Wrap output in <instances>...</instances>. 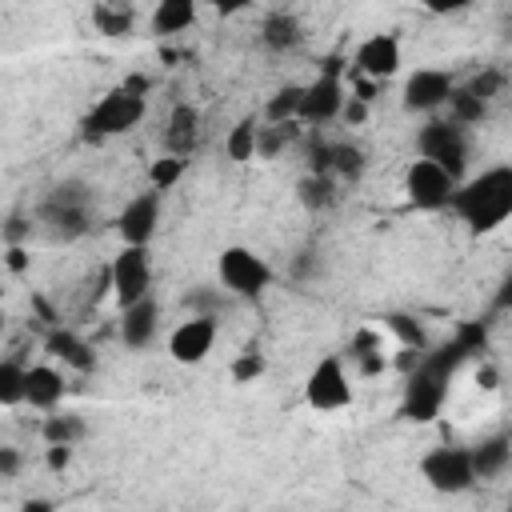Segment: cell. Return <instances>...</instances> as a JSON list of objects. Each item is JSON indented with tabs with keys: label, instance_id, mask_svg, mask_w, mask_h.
Masks as SVG:
<instances>
[{
	"label": "cell",
	"instance_id": "35",
	"mask_svg": "<svg viewBox=\"0 0 512 512\" xmlns=\"http://www.w3.org/2000/svg\"><path fill=\"white\" fill-rule=\"evenodd\" d=\"M20 468H24V456H20V448H12V444H0V480H12V476H20Z\"/></svg>",
	"mask_w": 512,
	"mask_h": 512
},
{
	"label": "cell",
	"instance_id": "32",
	"mask_svg": "<svg viewBox=\"0 0 512 512\" xmlns=\"http://www.w3.org/2000/svg\"><path fill=\"white\" fill-rule=\"evenodd\" d=\"M224 304H228V292L220 284H200V288H192L184 296V308L188 312H204V316H220Z\"/></svg>",
	"mask_w": 512,
	"mask_h": 512
},
{
	"label": "cell",
	"instance_id": "21",
	"mask_svg": "<svg viewBox=\"0 0 512 512\" xmlns=\"http://www.w3.org/2000/svg\"><path fill=\"white\" fill-rule=\"evenodd\" d=\"M200 4L204 0H156L152 8V32L156 36H176V32H188L200 16Z\"/></svg>",
	"mask_w": 512,
	"mask_h": 512
},
{
	"label": "cell",
	"instance_id": "16",
	"mask_svg": "<svg viewBox=\"0 0 512 512\" xmlns=\"http://www.w3.org/2000/svg\"><path fill=\"white\" fill-rule=\"evenodd\" d=\"M156 328H160V304L152 300V292L120 308V340L128 348H148L156 340Z\"/></svg>",
	"mask_w": 512,
	"mask_h": 512
},
{
	"label": "cell",
	"instance_id": "19",
	"mask_svg": "<svg viewBox=\"0 0 512 512\" xmlns=\"http://www.w3.org/2000/svg\"><path fill=\"white\" fill-rule=\"evenodd\" d=\"M472 452V472H476V484L480 480H500L512 464V436L508 432H496V436H484L480 444L468 448Z\"/></svg>",
	"mask_w": 512,
	"mask_h": 512
},
{
	"label": "cell",
	"instance_id": "31",
	"mask_svg": "<svg viewBox=\"0 0 512 512\" xmlns=\"http://www.w3.org/2000/svg\"><path fill=\"white\" fill-rule=\"evenodd\" d=\"M228 372H232L236 384H256V380L268 372V356H264L256 344H248L244 352H236V360L228 364Z\"/></svg>",
	"mask_w": 512,
	"mask_h": 512
},
{
	"label": "cell",
	"instance_id": "4",
	"mask_svg": "<svg viewBox=\"0 0 512 512\" xmlns=\"http://www.w3.org/2000/svg\"><path fill=\"white\" fill-rule=\"evenodd\" d=\"M272 280H276V272H272V264L256 248L228 244V248L216 252V284L228 296H236V300H260L272 288Z\"/></svg>",
	"mask_w": 512,
	"mask_h": 512
},
{
	"label": "cell",
	"instance_id": "1",
	"mask_svg": "<svg viewBox=\"0 0 512 512\" xmlns=\"http://www.w3.org/2000/svg\"><path fill=\"white\" fill-rule=\"evenodd\" d=\"M448 208L476 236H488L512 220V164H492L476 176H460Z\"/></svg>",
	"mask_w": 512,
	"mask_h": 512
},
{
	"label": "cell",
	"instance_id": "5",
	"mask_svg": "<svg viewBox=\"0 0 512 512\" xmlns=\"http://www.w3.org/2000/svg\"><path fill=\"white\" fill-rule=\"evenodd\" d=\"M468 148H472L468 128L456 124V120H448V116H428V120L420 124V132H416V156L440 164V168H444L448 176H456V180L464 176Z\"/></svg>",
	"mask_w": 512,
	"mask_h": 512
},
{
	"label": "cell",
	"instance_id": "23",
	"mask_svg": "<svg viewBox=\"0 0 512 512\" xmlns=\"http://www.w3.org/2000/svg\"><path fill=\"white\" fill-rule=\"evenodd\" d=\"M296 200H300L308 212H328V208L340 200L336 176H328V172H304L300 184H296Z\"/></svg>",
	"mask_w": 512,
	"mask_h": 512
},
{
	"label": "cell",
	"instance_id": "2",
	"mask_svg": "<svg viewBox=\"0 0 512 512\" xmlns=\"http://www.w3.org/2000/svg\"><path fill=\"white\" fill-rule=\"evenodd\" d=\"M464 344H452V348H440V352H420L408 368V380H404V400H400V416L412 420V424H428L440 416L444 400H448V380L456 372V364L464 360Z\"/></svg>",
	"mask_w": 512,
	"mask_h": 512
},
{
	"label": "cell",
	"instance_id": "15",
	"mask_svg": "<svg viewBox=\"0 0 512 512\" xmlns=\"http://www.w3.org/2000/svg\"><path fill=\"white\" fill-rule=\"evenodd\" d=\"M36 220H40V232L48 240L72 244V240H80L92 228V208H72V204H48V200H40Z\"/></svg>",
	"mask_w": 512,
	"mask_h": 512
},
{
	"label": "cell",
	"instance_id": "24",
	"mask_svg": "<svg viewBox=\"0 0 512 512\" xmlns=\"http://www.w3.org/2000/svg\"><path fill=\"white\" fill-rule=\"evenodd\" d=\"M256 136H260V120H256L252 112L240 116V120L228 128V136H224V156H228L232 164L256 160Z\"/></svg>",
	"mask_w": 512,
	"mask_h": 512
},
{
	"label": "cell",
	"instance_id": "33",
	"mask_svg": "<svg viewBox=\"0 0 512 512\" xmlns=\"http://www.w3.org/2000/svg\"><path fill=\"white\" fill-rule=\"evenodd\" d=\"M24 404V368L16 360H0V408Z\"/></svg>",
	"mask_w": 512,
	"mask_h": 512
},
{
	"label": "cell",
	"instance_id": "30",
	"mask_svg": "<svg viewBox=\"0 0 512 512\" xmlns=\"http://www.w3.org/2000/svg\"><path fill=\"white\" fill-rule=\"evenodd\" d=\"M184 156H172V152H164L160 160H152L148 164V188H156V192H172L176 184H180V176H184Z\"/></svg>",
	"mask_w": 512,
	"mask_h": 512
},
{
	"label": "cell",
	"instance_id": "13",
	"mask_svg": "<svg viewBox=\"0 0 512 512\" xmlns=\"http://www.w3.org/2000/svg\"><path fill=\"white\" fill-rule=\"evenodd\" d=\"M400 64H404V56H400V36H396V32H372V36H364V40L356 44V52H352L356 76L376 80V84L392 80V76L400 72Z\"/></svg>",
	"mask_w": 512,
	"mask_h": 512
},
{
	"label": "cell",
	"instance_id": "10",
	"mask_svg": "<svg viewBox=\"0 0 512 512\" xmlns=\"http://www.w3.org/2000/svg\"><path fill=\"white\" fill-rule=\"evenodd\" d=\"M108 288H112V296H116L120 308L152 292V256H148V244H120V252L108 264Z\"/></svg>",
	"mask_w": 512,
	"mask_h": 512
},
{
	"label": "cell",
	"instance_id": "11",
	"mask_svg": "<svg viewBox=\"0 0 512 512\" xmlns=\"http://www.w3.org/2000/svg\"><path fill=\"white\" fill-rule=\"evenodd\" d=\"M404 200L416 208V212H440L448 208V196L456 188V176H448L440 164L416 156L408 168H404Z\"/></svg>",
	"mask_w": 512,
	"mask_h": 512
},
{
	"label": "cell",
	"instance_id": "22",
	"mask_svg": "<svg viewBox=\"0 0 512 512\" xmlns=\"http://www.w3.org/2000/svg\"><path fill=\"white\" fill-rule=\"evenodd\" d=\"M260 40L272 52H292V48L304 44V24L292 12H268L264 24H260Z\"/></svg>",
	"mask_w": 512,
	"mask_h": 512
},
{
	"label": "cell",
	"instance_id": "9",
	"mask_svg": "<svg viewBox=\"0 0 512 512\" xmlns=\"http://www.w3.org/2000/svg\"><path fill=\"white\" fill-rule=\"evenodd\" d=\"M452 88H456V76L448 68H440V64L412 68L404 76V88H400V108L408 116H436Z\"/></svg>",
	"mask_w": 512,
	"mask_h": 512
},
{
	"label": "cell",
	"instance_id": "20",
	"mask_svg": "<svg viewBox=\"0 0 512 512\" xmlns=\"http://www.w3.org/2000/svg\"><path fill=\"white\" fill-rule=\"evenodd\" d=\"M44 352H48L56 364L72 368V372H92V368H96V352H92L76 332H68V328H52V332L44 336Z\"/></svg>",
	"mask_w": 512,
	"mask_h": 512
},
{
	"label": "cell",
	"instance_id": "36",
	"mask_svg": "<svg viewBox=\"0 0 512 512\" xmlns=\"http://www.w3.org/2000/svg\"><path fill=\"white\" fill-rule=\"evenodd\" d=\"M424 12H432V16H456V12H468L472 8V0H416Z\"/></svg>",
	"mask_w": 512,
	"mask_h": 512
},
{
	"label": "cell",
	"instance_id": "17",
	"mask_svg": "<svg viewBox=\"0 0 512 512\" xmlns=\"http://www.w3.org/2000/svg\"><path fill=\"white\" fill-rule=\"evenodd\" d=\"M64 372L56 364H32L24 368V404L28 408H40V412H52L64 404Z\"/></svg>",
	"mask_w": 512,
	"mask_h": 512
},
{
	"label": "cell",
	"instance_id": "29",
	"mask_svg": "<svg viewBox=\"0 0 512 512\" xmlns=\"http://www.w3.org/2000/svg\"><path fill=\"white\" fill-rule=\"evenodd\" d=\"M364 168H368V160H364V148L360 144H332V164H328V172L336 176V180H360L364 176Z\"/></svg>",
	"mask_w": 512,
	"mask_h": 512
},
{
	"label": "cell",
	"instance_id": "14",
	"mask_svg": "<svg viewBox=\"0 0 512 512\" xmlns=\"http://www.w3.org/2000/svg\"><path fill=\"white\" fill-rule=\"evenodd\" d=\"M160 216H164V192L148 188V192H136L120 216H116V236L120 244H152L156 228H160Z\"/></svg>",
	"mask_w": 512,
	"mask_h": 512
},
{
	"label": "cell",
	"instance_id": "39",
	"mask_svg": "<svg viewBox=\"0 0 512 512\" xmlns=\"http://www.w3.org/2000/svg\"><path fill=\"white\" fill-rule=\"evenodd\" d=\"M216 16H240L244 8H252V0H204Z\"/></svg>",
	"mask_w": 512,
	"mask_h": 512
},
{
	"label": "cell",
	"instance_id": "8",
	"mask_svg": "<svg viewBox=\"0 0 512 512\" xmlns=\"http://www.w3.org/2000/svg\"><path fill=\"white\" fill-rule=\"evenodd\" d=\"M344 80H340V60H328V68L304 84L300 92V112H296V124H308V128H324L332 120H340V108H344Z\"/></svg>",
	"mask_w": 512,
	"mask_h": 512
},
{
	"label": "cell",
	"instance_id": "28",
	"mask_svg": "<svg viewBox=\"0 0 512 512\" xmlns=\"http://www.w3.org/2000/svg\"><path fill=\"white\" fill-rule=\"evenodd\" d=\"M380 320H384V328L396 336L400 348H412V352H424V348H428V332H424V324H420L412 312H384Z\"/></svg>",
	"mask_w": 512,
	"mask_h": 512
},
{
	"label": "cell",
	"instance_id": "12",
	"mask_svg": "<svg viewBox=\"0 0 512 512\" xmlns=\"http://www.w3.org/2000/svg\"><path fill=\"white\" fill-rule=\"evenodd\" d=\"M216 348V316L204 312H188L172 332H168V356L176 364H204L208 352Z\"/></svg>",
	"mask_w": 512,
	"mask_h": 512
},
{
	"label": "cell",
	"instance_id": "27",
	"mask_svg": "<svg viewBox=\"0 0 512 512\" xmlns=\"http://www.w3.org/2000/svg\"><path fill=\"white\" fill-rule=\"evenodd\" d=\"M444 108H448V120H456V124H464V128H472V124H480V120L488 116V100H480V96L468 92L464 84H456V88L448 92Z\"/></svg>",
	"mask_w": 512,
	"mask_h": 512
},
{
	"label": "cell",
	"instance_id": "40",
	"mask_svg": "<svg viewBox=\"0 0 512 512\" xmlns=\"http://www.w3.org/2000/svg\"><path fill=\"white\" fill-rule=\"evenodd\" d=\"M8 268H12V272H24V268H28V252H24L20 244L8 248Z\"/></svg>",
	"mask_w": 512,
	"mask_h": 512
},
{
	"label": "cell",
	"instance_id": "37",
	"mask_svg": "<svg viewBox=\"0 0 512 512\" xmlns=\"http://www.w3.org/2000/svg\"><path fill=\"white\" fill-rule=\"evenodd\" d=\"M44 464H48L52 472H64V468L72 464V444H48V452H44Z\"/></svg>",
	"mask_w": 512,
	"mask_h": 512
},
{
	"label": "cell",
	"instance_id": "25",
	"mask_svg": "<svg viewBox=\"0 0 512 512\" xmlns=\"http://www.w3.org/2000/svg\"><path fill=\"white\" fill-rule=\"evenodd\" d=\"M84 432H88V424L76 416V412H56L52 408V416H44V424H40V436H44V444H80L84 440Z\"/></svg>",
	"mask_w": 512,
	"mask_h": 512
},
{
	"label": "cell",
	"instance_id": "3",
	"mask_svg": "<svg viewBox=\"0 0 512 512\" xmlns=\"http://www.w3.org/2000/svg\"><path fill=\"white\" fill-rule=\"evenodd\" d=\"M148 112V80L128 76L124 84L108 88L84 116V140H112V136H128Z\"/></svg>",
	"mask_w": 512,
	"mask_h": 512
},
{
	"label": "cell",
	"instance_id": "26",
	"mask_svg": "<svg viewBox=\"0 0 512 512\" xmlns=\"http://www.w3.org/2000/svg\"><path fill=\"white\" fill-rule=\"evenodd\" d=\"M300 92L304 84H280L268 100H264V124H296V112H300Z\"/></svg>",
	"mask_w": 512,
	"mask_h": 512
},
{
	"label": "cell",
	"instance_id": "6",
	"mask_svg": "<svg viewBox=\"0 0 512 512\" xmlns=\"http://www.w3.org/2000/svg\"><path fill=\"white\" fill-rule=\"evenodd\" d=\"M420 476L432 492L440 496H464L476 488V472H472V452L464 444H440L428 448L420 456Z\"/></svg>",
	"mask_w": 512,
	"mask_h": 512
},
{
	"label": "cell",
	"instance_id": "7",
	"mask_svg": "<svg viewBox=\"0 0 512 512\" xmlns=\"http://www.w3.org/2000/svg\"><path fill=\"white\" fill-rule=\"evenodd\" d=\"M352 396H356V388H352V376L344 368V356L340 352L320 356L304 380V404L312 412H340L352 404Z\"/></svg>",
	"mask_w": 512,
	"mask_h": 512
},
{
	"label": "cell",
	"instance_id": "18",
	"mask_svg": "<svg viewBox=\"0 0 512 512\" xmlns=\"http://www.w3.org/2000/svg\"><path fill=\"white\" fill-rule=\"evenodd\" d=\"M200 144V108L180 100L172 112H168V124H164V148L172 156H192Z\"/></svg>",
	"mask_w": 512,
	"mask_h": 512
},
{
	"label": "cell",
	"instance_id": "38",
	"mask_svg": "<svg viewBox=\"0 0 512 512\" xmlns=\"http://www.w3.org/2000/svg\"><path fill=\"white\" fill-rule=\"evenodd\" d=\"M340 116H344L348 124H360V120L368 116V100H360V96H344V108H340Z\"/></svg>",
	"mask_w": 512,
	"mask_h": 512
},
{
	"label": "cell",
	"instance_id": "34",
	"mask_svg": "<svg viewBox=\"0 0 512 512\" xmlns=\"http://www.w3.org/2000/svg\"><path fill=\"white\" fill-rule=\"evenodd\" d=\"M464 88H468V92H476L480 100H492V96L504 88V76H500V72H484V76H472Z\"/></svg>",
	"mask_w": 512,
	"mask_h": 512
}]
</instances>
